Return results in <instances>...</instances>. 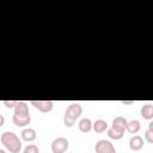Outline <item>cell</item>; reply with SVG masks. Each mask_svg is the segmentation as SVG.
<instances>
[{
  "label": "cell",
  "mask_w": 153,
  "mask_h": 153,
  "mask_svg": "<svg viewBox=\"0 0 153 153\" xmlns=\"http://www.w3.org/2000/svg\"><path fill=\"white\" fill-rule=\"evenodd\" d=\"M0 141L10 153H19L22 149V142L13 131H4L0 136Z\"/></svg>",
  "instance_id": "1"
},
{
  "label": "cell",
  "mask_w": 153,
  "mask_h": 153,
  "mask_svg": "<svg viewBox=\"0 0 153 153\" xmlns=\"http://www.w3.org/2000/svg\"><path fill=\"white\" fill-rule=\"evenodd\" d=\"M82 112V108L79 103H72L65 111L63 116V123L66 127H73L75 121L80 117Z\"/></svg>",
  "instance_id": "2"
},
{
  "label": "cell",
  "mask_w": 153,
  "mask_h": 153,
  "mask_svg": "<svg viewBox=\"0 0 153 153\" xmlns=\"http://www.w3.org/2000/svg\"><path fill=\"white\" fill-rule=\"evenodd\" d=\"M68 147H69V142L63 136L56 137L51 142V152L53 153H65Z\"/></svg>",
  "instance_id": "3"
},
{
  "label": "cell",
  "mask_w": 153,
  "mask_h": 153,
  "mask_svg": "<svg viewBox=\"0 0 153 153\" xmlns=\"http://www.w3.org/2000/svg\"><path fill=\"white\" fill-rule=\"evenodd\" d=\"M94 151H96V153H116L114 145L109 140H104V139L99 140L96 143Z\"/></svg>",
  "instance_id": "4"
},
{
  "label": "cell",
  "mask_w": 153,
  "mask_h": 153,
  "mask_svg": "<svg viewBox=\"0 0 153 153\" xmlns=\"http://www.w3.org/2000/svg\"><path fill=\"white\" fill-rule=\"evenodd\" d=\"M31 105L38 109L41 112H49L53 110V102L51 100H31Z\"/></svg>",
  "instance_id": "5"
},
{
  "label": "cell",
  "mask_w": 153,
  "mask_h": 153,
  "mask_svg": "<svg viewBox=\"0 0 153 153\" xmlns=\"http://www.w3.org/2000/svg\"><path fill=\"white\" fill-rule=\"evenodd\" d=\"M14 116H18V117H26V116H30V112H29V106L25 102H22L19 100L14 108Z\"/></svg>",
  "instance_id": "6"
},
{
  "label": "cell",
  "mask_w": 153,
  "mask_h": 153,
  "mask_svg": "<svg viewBox=\"0 0 153 153\" xmlns=\"http://www.w3.org/2000/svg\"><path fill=\"white\" fill-rule=\"evenodd\" d=\"M143 146V139L140 135H134L129 140V147L131 151H140Z\"/></svg>",
  "instance_id": "7"
},
{
  "label": "cell",
  "mask_w": 153,
  "mask_h": 153,
  "mask_svg": "<svg viewBox=\"0 0 153 153\" xmlns=\"http://www.w3.org/2000/svg\"><path fill=\"white\" fill-rule=\"evenodd\" d=\"M127 124H128V121L122 116H117L112 121V128H116V129H118L121 131H126L127 130Z\"/></svg>",
  "instance_id": "8"
},
{
  "label": "cell",
  "mask_w": 153,
  "mask_h": 153,
  "mask_svg": "<svg viewBox=\"0 0 153 153\" xmlns=\"http://www.w3.org/2000/svg\"><path fill=\"white\" fill-rule=\"evenodd\" d=\"M20 135H22V139H23L24 141H27V142L33 141V140L36 139V136H37L36 130L32 129V128H25L24 130H22Z\"/></svg>",
  "instance_id": "9"
},
{
  "label": "cell",
  "mask_w": 153,
  "mask_h": 153,
  "mask_svg": "<svg viewBox=\"0 0 153 153\" xmlns=\"http://www.w3.org/2000/svg\"><path fill=\"white\" fill-rule=\"evenodd\" d=\"M140 114L145 120H152L153 118V104L147 103V104L142 105L141 110H140Z\"/></svg>",
  "instance_id": "10"
},
{
  "label": "cell",
  "mask_w": 153,
  "mask_h": 153,
  "mask_svg": "<svg viewBox=\"0 0 153 153\" xmlns=\"http://www.w3.org/2000/svg\"><path fill=\"white\" fill-rule=\"evenodd\" d=\"M78 127H79L80 131H82V133H88V131L93 128V123L91 122L90 118H86V117H85V118H81V120L79 121Z\"/></svg>",
  "instance_id": "11"
},
{
  "label": "cell",
  "mask_w": 153,
  "mask_h": 153,
  "mask_svg": "<svg viewBox=\"0 0 153 153\" xmlns=\"http://www.w3.org/2000/svg\"><path fill=\"white\" fill-rule=\"evenodd\" d=\"M30 121H31L30 116H26V117H18V116H14V115L12 116V122L17 127H25L30 123Z\"/></svg>",
  "instance_id": "12"
},
{
  "label": "cell",
  "mask_w": 153,
  "mask_h": 153,
  "mask_svg": "<svg viewBox=\"0 0 153 153\" xmlns=\"http://www.w3.org/2000/svg\"><path fill=\"white\" fill-rule=\"evenodd\" d=\"M93 130L96 133H104L105 130H108V123L104 120H97L93 123Z\"/></svg>",
  "instance_id": "13"
},
{
  "label": "cell",
  "mask_w": 153,
  "mask_h": 153,
  "mask_svg": "<svg viewBox=\"0 0 153 153\" xmlns=\"http://www.w3.org/2000/svg\"><path fill=\"white\" fill-rule=\"evenodd\" d=\"M140 128H141V124H140V122L137 120H131L127 124V130L130 134H136L140 130Z\"/></svg>",
  "instance_id": "14"
},
{
  "label": "cell",
  "mask_w": 153,
  "mask_h": 153,
  "mask_svg": "<svg viewBox=\"0 0 153 153\" xmlns=\"http://www.w3.org/2000/svg\"><path fill=\"white\" fill-rule=\"evenodd\" d=\"M123 134H124V131H121V130H118L116 128H112V127L110 129H108V136L110 139H112V140H120V139H122Z\"/></svg>",
  "instance_id": "15"
},
{
  "label": "cell",
  "mask_w": 153,
  "mask_h": 153,
  "mask_svg": "<svg viewBox=\"0 0 153 153\" xmlns=\"http://www.w3.org/2000/svg\"><path fill=\"white\" fill-rule=\"evenodd\" d=\"M23 153H39V149L36 145L31 143V145H27L25 148H24V152Z\"/></svg>",
  "instance_id": "16"
},
{
  "label": "cell",
  "mask_w": 153,
  "mask_h": 153,
  "mask_svg": "<svg viewBox=\"0 0 153 153\" xmlns=\"http://www.w3.org/2000/svg\"><path fill=\"white\" fill-rule=\"evenodd\" d=\"M17 100H2V104L6 106V108H8V109H12V108H16V105H17Z\"/></svg>",
  "instance_id": "17"
},
{
  "label": "cell",
  "mask_w": 153,
  "mask_h": 153,
  "mask_svg": "<svg viewBox=\"0 0 153 153\" xmlns=\"http://www.w3.org/2000/svg\"><path fill=\"white\" fill-rule=\"evenodd\" d=\"M145 139H146L147 142L153 143V131H151V130L147 129V130L145 131Z\"/></svg>",
  "instance_id": "18"
},
{
  "label": "cell",
  "mask_w": 153,
  "mask_h": 153,
  "mask_svg": "<svg viewBox=\"0 0 153 153\" xmlns=\"http://www.w3.org/2000/svg\"><path fill=\"white\" fill-rule=\"evenodd\" d=\"M121 103H122V104H124V105H128V104H133V103H134V100H122Z\"/></svg>",
  "instance_id": "19"
},
{
  "label": "cell",
  "mask_w": 153,
  "mask_h": 153,
  "mask_svg": "<svg viewBox=\"0 0 153 153\" xmlns=\"http://www.w3.org/2000/svg\"><path fill=\"white\" fill-rule=\"evenodd\" d=\"M4 121H5L4 116H2V115H0V127H1V126H4Z\"/></svg>",
  "instance_id": "20"
},
{
  "label": "cell",
  "mask_w": 153,
  "mask_h": 153,
  "mask_svg": "<svg viewBox=\"0 0 153 153\" xmlns=\"http://www.w3.org/2000/svg\"><path fill=\"white\" fill-rule=\"evenodd\" d=\"M148 130L153 131V121H152V122H149V124H148Z\"/></svg>",
  "instance_id": "21"
},
{
  "label": "cell",
  "mask_w": 153,
  "mask_h": 153,
  "mask_svg": "<svg viewBox=\"0 0 153 153\" xmlns=\"http://www.w3.org/2000/svg\"><path fill=\"white\" fill-rule=\"evenodd\" d=\"M0 153H6V152H5L4 149H0Z\"/></svg>",
  "instance_id": "22"
}]
</instances>
